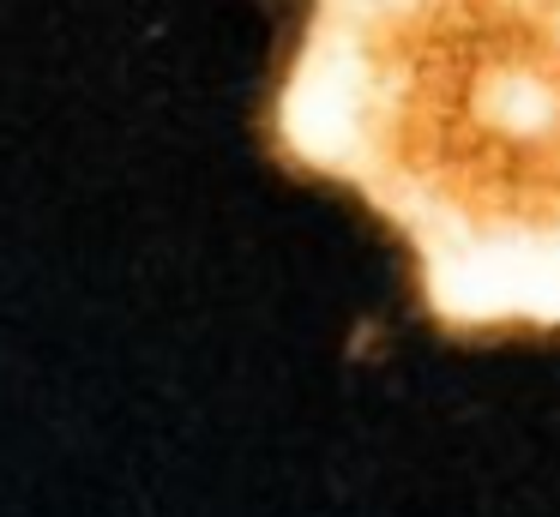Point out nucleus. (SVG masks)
Segmentation results:
<instances>
[{"label": "nucleus", "instance_id": "f257e3e1", "mask_svg": "<svg viewBox=\"0 0 560 517\" xmlns=\"http://www.w3.org/2000/svg\"><path fill=\"white\" fill-rule=\"evenodd\" d=\"M271 151L404 235L440 331H560V0H307Z\"/></svg>", "mask_w": 560, "mask_h": 517}]
</instances>
